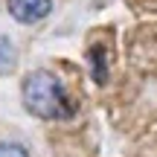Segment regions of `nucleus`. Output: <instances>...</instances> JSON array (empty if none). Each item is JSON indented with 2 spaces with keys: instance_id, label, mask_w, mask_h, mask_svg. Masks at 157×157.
<instances>
[{
  "instance_id": "f257e3e1",
  "label": "nucleus",
  "mask_w": 157,
  "mask_h": 157,
  "mask_svg": "<svg viewBox=\"0 0 157 157\" xmlns=\"http://www.w3.org/2000/svg\"><path fill=\"white\" fill-rule=\"evenodd\" d=\"M23 105H26L29 113H35L41 119H70L76 111L70 96L64 93V84L47 70L26 76V82H23Z\"/></svg>"
},
{
  "instance_id": "f03ea898",
  "label": "nucleus",
  "mask_w": 157,
  "mask_h": 157,
  "mask_svg": "<svg viewBox=\"0 0 157 157\" xmlns=\"http://www.w3.org/2000/svg\"><path fill=\"white\" fill-rule=\"evenodd\" d=\"M6 3H9V12H12L15 21L35 23V21H41V17L50 15L52 0H6Z\"/></svg>"
},
{
  "instance_id": "7ed1b4c3",
  "label": "nucleus",
  "mask_w": 157,
  "mask_h": 157,
  "mask_svg": "<svg viewBox=\"0 0 157 157\" xmlns=\"http://www.w3.org/2000/svg\"><path fill=\"white\" fill-rule=\"evenodd\" d=\"M90 61H93V78L99 84H105L108 82V50L93 47V50H90Z\"/></svg>"
},
{
  "instance_id": "20e7f679",
  "label": "nucleus",
  "mask_w": 157,
  "mask_h": 157,
  "mask_svg": "<svg viewBox=\"0 0 157 157\" xmlns=\"http://www.w3.org/2000/svg\"><path fill=\"white\" fill-rule=\"evenodd\" d=\"M15 67V47L9 44V38L0 35V73H9Z\"/></svg>"
},
{
  "instance_id": "39448f33",
  "label": "nucleus",
  "mask_w": 157,
  "mask_h": 157,
  "mask_svg": "<svg viewBox=\"0 0 157 157\" xmlns=\"http://www.w3.org/2000/svg\"><path fill=\"white\" fill-rule=\"evenodd\" d=\"M0 157H29V154L17 143H0Z\"/></svg>"
}]
</instances>
